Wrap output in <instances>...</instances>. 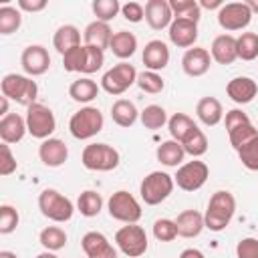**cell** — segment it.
I'll return each instance as SVG.
<instances>
[{
    "label": "cell",
    "instance_id": "1",
    "mask_svg": "<svg viewBox=\"0 0 258 258\" xmlns=\"http://www.w3.org/2000/svg\"><path fill=\"white\" fill-rule=\"evenodd\" d=\"M236 214V198L228 189H218L212 194L208 202V210L204 214L206 228L210 232H222L230 226L232 218Z\"/></svg>",
    "mask_w": 258,
    "mask_h": 258
},
{
    "label": "cell",
    "instance_id": "2",
    "mask_svg": "<svg viewBox=\"0 0 258 258\" xmlns=\"http://www.w3.org/2000/svg\"><path fill=\"white\" fill-rule=\"evenodd\" d=\"M0 89L4 97L24 107H30L32 103H36V97H38V85L28 75H16V73L4 75V79L0 81Z\"/></svg>",
    "mask_w": 258,
    "mask_h": 258
},
{
    "label": "cell",
    "instance_id": "3",
    "mask_svg": "<svg viewBox=\"0 0 258 258\" xmlns=\"http://www.w3.org/2000/svg\"><path fill=\"white\" fill-rule=\"evenodd\" d=\"M38 210L44 218L56 222V224H64L73 218L75 214V204L62 196L58 189H52V187H46L40 191L38 196Z\"/></svg>",
    "mask_w": 258,
    "mask_h": 258
},
{
    "label": "cell",
    "instance_id": "4",
    "mask_svg": "<svg viewBox=\"0 0 258 258\" xmlns=\"http://www.w3.org/2000/svg\"><path fill=\"white\" fill-rule=\"evenodd\" d=\"M173 175L167 171H151L139 183V196L147 206H157L165 202L173 191Z\"/></svg>",
    "mask_w": 258,
    "mask_h": 258
},
{
    "label": "cell",
    "instance_id": "5",
    "mask_svg": "<svg viewBox=\"0 0 258 258\" xmlns=\"http://www.w3.org/2000/svg\"><path fill=\"white\" fill-rule=\"evenodd\" d=\"M119 161V151L109 143H89L81 153V163L89 171H113Z\"/></svg>",
    "mask_w": 258,
    "mask_h": 258
},
{
    "label": "cell",
    "instance_id": "6",
    "mask_svg": "<svg viewBox=\"0 0 258 258\" xmlns=\"http://www.w3.org/2000/svg\"><path fill=\"white\" fill-rule=\"evenodd\" d=\"M103 125H105L103 113L97 107L87 105V107L79 109L77 113H73V117L69 121V131H71V135L75 139L85 141V139H91L97 133H101Z\"/></svg>",
    "mask_w": 258,
    "mask_h": 258
},
{
    "label": "cell",
    "instance_id": "7",
    "mask_svg": "<svg viewBox=\"0 0 258 258\" xmlns=\"http://www.w3.org/2000/svg\"><path fill=\"white\" fill-rule=\"evenodd\" d=\"M107 212L113 220L123 222V224H137L143 214L141 204L135 200L133 194L125 189H117L111 194V198L107 200Z\"/></svg>",
    "mask_w": 258,
    "mask_h": 258
},
{
    "label": "cell",
    "instance_id": "8",
    "mask_svg": "<svg viewBox=\"0 0 258 258\" xmlns=\"http://www.w3.org/2000/svg\"><path fill=\"white\" fill-rule=\"evenodd\" d=\"M115 244L125 256L139 258L147 252L149 240H147L145 228H141L139 224H125L115 232Z\"/></svg>",
    "mask_w": 258,
    "mask_h": 258
},
{
    "label": "cell",
    "instance_id": "9",
    "mask_svg": "<svg viewBox=\"0 0 258 258\" xmlns=\"http://www.w3.org/2000/svg\"><path fill=\"white\" fill-rule=\"evenodd\" d=\"M137 83V71L133 64L121 60L115 67H111L107 73H103L101 77V89L109 95H123L129 87H133Z\"/></svg>",
    "mask_w": 258,
    "mask_h": 258
},
{
    "label": "cell",
    "instance_id": "10",
    "mask_svg": "<svg viewBox=\"0 0 258 258\" xmlns=\"http://www.w3.org/2000/svg\"><path fill=\"white\" fill-rule=\"evenodd\" d=\"M26 129L34 139H48L54 129H56V119L54 113L42 105V103H32L30 107H26Z\"/></svg>",
    "mask_w": 258,
    "mask_h": 258
},
{
    "label": "cell",
    "instance_id": "11",
    "mask_svg": "<svg viewBox=\"0 0 258 258\" xmlns=\"http://www.w3.org/2000/svg\"><path fill=\"white\" fill-rule=\"evenodd\" d=\"M208 177H210V167L204 161L194 159V161H187V163L177 167L173 181L183 191H198L200 187H204Z\"/></svg>",
    "mask_w": 258,
    "mask_h": 258
},
{
    "label": "cell",
    "instance_id": "12",
    "mask_svg": "<svg viewBox=\"0 0 258 258\" xmlns=\"http://www.w3.org/2000/svg\"><path fill=\"white\" fill-rule=\"evenodd\" d=\"M252 12L246 2H226L218 10V24L230 34L236 30H244L252 22Z\"/></svg>",
    "mask_w": 258,
    "mask_h": 258
},
{
    "label": "cell",
    "instance_id": "13",
    "mask_svg": "<svg viewBox=\"0 0 258 258\" xmlns=\"http://www.w3.org/2000/svg\"><path fill=\"white\" fill-rule=\"evenodd\" d=\"M20 67L28 77H40L50 69V54L42 44H28L20 54Z\"/></svg>",
    "mask_w": 258,
    "mask_h": 258
},
{
    "label": "cell",
    "instance_id": "14",
    "mask_svg": "<svg viewBox=\"0 0 258 258\" xmlns=\"http://www.w3.org/2000/svg\"><path fill=\"white\" fill-rule=\"evenodd\" d=\"M81 248L87 258H117V250L103 232L91 230L81 238Z\"/></svg>",
    "mask_w": 258,
    "mask_h": 258
},
{
    "label": "cell",
    "instance_id": "15",
    "mask_svg": "<svg viewBox=\"0 0 258 258\" xmlns=\"http://www.w3.org/2000/svg\"><path fill=\"white\" fill-rule=\"evenodd\" d=\"M212 67V54L208 48L191 46L181 56V69L187 77H204Z\"/></svg>",
    "mask_w": 258,
    "mask_h": 258
},
{
    "label": "cell",
    "instance_id": "16",
    "mask_svg": "<svg viewBox=\"0 0 258 258\" xmlns=\"http://www.w3.org/2000/svg\"><path fill=\"white\" fill-rule=\"evenodd\" d=\"M167 36L177 48H191L198 40V22L187 18H173L167 28Z\"/></svg>",
    "mask_w": 258,
    "mask_h": 258
},
{
    "label": "cell",
    "instance_id": "17",
    "mask_svg": "<svg viewBox=\"0 0 258 258\" xmlns=\"http://www.w3.org/2000/svg\"><path fill=\"white\" fill-rule=\"evenodd\" d=\"M145 22L151 30L169 28L173 22V12L169 8V0H147L145 2Z\"/></svg>",
    "mask_w": 258,
    "mask_h": 258
},
{
    "label": "cell",
    "instance_id": "18",
    "mask_svg": "<svg viewBox=\"0 0 258 258\" xmlns=\"http://www.w3.org/2000/svg\"><path fill=\"white\" fill-rule=\"evenodd\" d=\"M226 93L236 105H248L258 95V83L252 77H234L228 81Z\"/></svg>",
    "mask_w": 258,
    "mask_h": 258
},
{
    "label": "cell",
    "instance_id": "19",
    "mask_svg": "<svg viewBox=\"0 0 258 258\" xmlns=\"http://www.w3.org/2000/svg\"><path fill=\"white\" fill-rule=\"evenodd\" d=\"M38 157L46 167H60L69 159V147L62 139L48 137L38 145Z\"/></svg>",
    "mask_w": 258,
    "mask_h": 258
},
{
    "label": "cell",
    "instance_id": "20",
    "mask_svg": "<svg viewBox=\"0 0 258 258\" xmlns=\"http://www.w3.org/2000/svg\"><path fill=\"white\" fill-rule=\"evenodd\" d=\"M141 60L145 64L147 71H163L167 64H169V48L163 40L155 38V40H149L143 48V54H141Z\"/></svg>",
    "mask_w": 258,
    "mask_h": 258
},
{
    "label": "cell",
    "instance_id": "21",
    "mask_svg": "<svg viewBox=\"0 0 258 258\" xmlns=\"http://www.w3.org/2000/svg\"><path fill=\"white\" fill-rule=\"evenodd\" d=\"M210 54L212 60H216L218 64H232L238 58V48H236V36L234 34H218L212 40L210 46Z\"/></svg>",
    "mask_w": 258,
    "mask_h": 258
},
{
    "label": "cell",
    "instance_id": "22",
    "mask_svg": "<svg viewBox=\"0 0 258 258\" xmlns=\"http://www.w3.org/2000/svg\"><path fill=\"white\" fill-rule=\"evenodd\" d=\"M28 133L26 129V119L20 117L18 113H8L6 117L0 119V139L2 143H18L22 141V137Z\"/></svg>",
    "mask_w": 258,
    "mask_h": 258
},
{
    "label": "cell",
    "instance_id": "23",
    "mask_svg": "<svg viewBox=\"0 0 258 258\" xmlns=\"http://www.w3.org/2000/svg\"><path fill=\"white\" fill-rule=\"evenodd\" d=\"M111 38H113V30L107 22H101V20H93L85 26L83 30V40L87 46H95V48H109L111 44Z\"/></svg>",
    "mask_w": 258,
    "mask_h": 258
},
{
    "label": "cell",
    "instance_id": "24",
    "mask_svg": "<svg viewBox=\"0 0 258 258\" xmlns=\"http://www.w3.org/2000/svg\"><path fill=\"white\" fill-rule=\"evenodd\" d=\"M175 226H177V236H181V238H196L206 228L204 214H200L198 210H183L181 214H177Z\"/></svg>",
    "mask_w": 258,
    "mask_h": 258
},
{
    "label": "cell",
    "instance_id": "25",
    "mask_svg": "<svg viewBox=\"0 0 258 258\" xmlns=\"http://www.w3.org/2000/svg\"><path fill=\"white\" fill-rule=\"evenodd\" d=\"M196 115L206 127H214L224 119V107L216 97H202L196 105Z\"/></svg>",
    "mask_w": 258,
    "mask_h": 258
},
{
    "label": "cell",
    "instance_id": "26",
    "mask_svg": "<svg viewBox=\"0 0 258 258\" xmlns=\"http://www.w3.org/2000/svg\"><path fill=\"white\" fill-rule=\"evenodd\" d=\"M111 119H113L115 125H119L123 129H129L139 119V111H137V107H135L133 101H129V99H117L111 105Z\"/></svg>",
    "mask_w": 258,
    "mask_h": 258
},
{
    "label": "cell",
    "instance_id": "27",
    "mask_svg": "<svg viewBox=\"0 0 258 258\" xmlns=\"http://www.w3.org/2000/svg\"><path fill=\"white\" fill-rule=\"evenodd\" d=\"M109 50L121 60L131 58L135 54V50H137V36L133 32H129V30H117V32H113Z\"/></svg>",
    "mask_w": 258,
    "mask_h": 258
},
{
    "label": "cell",
    "instance_id": "28",
    "mask_svg": "<svg viewBox=\"0 0 258 258\" xmlns=\"http://www.w3.org/2000/svg\"><path fill=\"white\" fill-rule=\"evenodd\" d=\"M155 157L161 165L165 167H179L183 165V157H185V151L181 147V143L173 141V139H167L163 143L157 145L155 149Z\"/></svg>",
    "mask_w": 258,
    "mask_h": 258
},
{
    "label": "cell",
    "instance_id": "29",
    "mask_svg": "<svg viewBox=\"0 0 258 258\" xmlns=\"http://www.w3.org/2000/svg\"><path fill=\"white\" fill-rule=\"evenodd\" d=\"M81 44V30L75 24H62L56 28L52 36V46L56 48L58 54H64L67 50L75 48Z\"/></svg>",
    "mask_w": 258,
    "mask_h": 258
},
{
    "label": "cell",
    "instance_id": "30",
    "mask_svg": "<svg viewBox=\"0 0 258 258\" xmlns=\"http://www.w3.org/2000/svg\"><path fill=\"white\" fill-rule=\"evenodd\" d=\"M99 89H101V87H99L93 79L81 77V79H77V81L71 83V87H69V97H71L73 101H77V103H91L93 99H97Z\"/></svg>",
    "mask_w": 258,
    "mask_h": 258
},
{
    "label": "cell",
    "instance_id": "31",
    "mask_svg": "<svg viewBox=\"0 0 258 258\" xmlns=\"http://www.w3.org/2000/svg\"><path fill=\"white\" fill-rule=\"evenodd\" d=\"M67 240H69V236H67V232H64L60 226H46V228H42L40 234H38L40 246H42L44 250H48V252H58V250H62V248L67 246Z\"/></svg>",
    "mask_w": 258,
    "mask_h": 258
},
{
    "label": "cell",
    "instance_id": "32",
    "mask_svg": "<svg viewBox=\"0 0 258 258\" xmlns=\"http://www.w3.org/2000/svg\"><path fill=\"white\" fill-rule=\"evenodd\" d=\"M198 125L194 123V119L185 113H173L169 119H167V129H169V135L173 141L181 143Z\"/></svg>",
    "mask_w": 258,
    "mask_h": 258
},
{
    "label": "cell",
    "instance_id": "33",
    "mask_svg": "<svg viewBox=\"0 0 258 258\" xmlns=\"http://www.w3.org/2000/svg\"><path fill=\"white\" fill-rule=\"evenodd\" d=\"M77 210H79L81 216H85V218H95V216H99L101 210H103V198H101V194L95 191V189H85V191H81V196H79V200H77Z\"/></svg>",
    "mask_w": 258,
    "mask_h": 258
},
{
    "label": "cell",
    "instance_id": "34",
    "mask_svg": "<svg viewBox=\"0 0 258 258\" xmlns=\"http://www.w3.org/2000/svg\"><path fill=\"white\" fill-rule=\"evenodd\" d=\"M181 147H183L185 155H191L194 159H198V157H202V155L208 151V137H206V133H204L200 127H196V129L181 141Z\"/></svg>",
    "mask_w": 258,
    "mask_h": 258
},
{
    "label": "cell",
    "instance_id": "35",
    "mask_svg": "<svg viewBox=\"0 0 258 258\" xmlns=\"http://www.w3.org/2000/svg\"><path fill=\"white\" fill-rule=\"evenodd\" d=\"M139 119H141V123H143L145 129L157 131V129H161L167 123V113H165V109L161 105H147L139 113Z\"/></svg>",
    "mask_w": 258,
    "mask_h": 258
},
{
    "label": "cell",
    "instance_id": "36",
    "mask_svg": "<svg viewBox=\"0 0 258 258\" xmlns=\"http://www.w3.org/2000/svg\"><path fill=\"white\" fill-rule=\"evenodd\" d=\"M22 24V12L16 6H2L0 8V34L8 36L16 32Z\"/></svg>",
    "mask_w": 258,
    "mask_h": 258
},
{
    "label": "cell",
    "instance_id": "37",
    "mask_svg": "<svg viewBox=\"0 0 258 258\" xmlns=\"http://www.w3.org/2000/svg\"><path fill=\"white\" fill-rule=\"evenodd\" d=\"M236 48H238V58H242V60L258 58V34L242 32L240 36H236Z\"/></svg>",
    "mask_w": 258,
    "mask_h": 258
},
{
    "label": "cell",
    "instance_id": "38",
    "mask_svg": "<svg viewBox=\"0 0 258 258\" xmlns=\"http://www.w3.org/2000/svg\"><path fill=\"white\" fill-rule=\"evenodd\" d=\"M169 8L173 12V18H187V20L200 22L202 8L196 0H169Z\"/></svg>",
    "mask_w": 258,
    "mask_h": 258
},
{
    "label": "cell",
    "instance_id": "39",
    "mask_svg": "<svg viewBox=\"0 0 258 258\" xmlns=\"http://www.w3.org/2000/svg\"><path fill=\"white\" fill-rule=\"evenodd\" d=\"M85 60H87V46L79 44L62 54V67L67 73H83L85 71Z\"/></svg>",
    "mask_w": 258,
    "mask_h": 258
},
{
    "label": "cell",
    "instance_id": "40",
    "mask_svg": "<svg viewBox=\"0 0 258 258\" xmlns=\"http://www.w3.org/2000/svg\"><path fill=\"white\" fill-rule=\"evenodd\" d=\"M228 137H230L232 147L238 151V149L244 147L248 141H252L254 137H258V129L252 125V121H248V123H242V125L230 129V131H228Z\"/></svg>",
    "mask_w": 258,
    "mask_h": 258
},
{
    "label": "cell",
    "instance_id": "41",
    "mask_svg": "<svg viewBox=\"0 0 258 258\" xmlns=\"http://www.w3.org/2000/svg\"><path fill=\"white\" fill-rule=\"evenodd\" d=\"M91 10L97 16V20L109 24L121 12V4H119V0H93Z\"/></svg>",
    "mask_w": 258,
    "mask_h": 258
},
{
    "label": "cell",
    "instance_id": "42",
    "mask_svg": "<svg viewBox=\"0 0 258 258\" xmlns=\"http://www.w3.org/2000/svg\"><path fill=\"white\" fill-rule=\"evenodd\" d=\"M143 93H149V95H157L163 91L165 87V81L161 79L159 73H153V71H143L137 75V83H135Z\"/></svg>",
    "mask_w": 258,
    "mask_h": 258
},
{
    "label": "cell",
    "instance_id": "43",
    "mask_svg": "<svg viewBox=\"0 0 258 258\" xmlns=\"http://www.w3.org/2000/svg\"><path fill=\"white\" fill-rule=\"evenodd\" d=\"M153 236L155 240L159 242H171L177 238V226H175V220H169V218H157L153 222Z\"/></svg>",
    "mask_w": 258,
    "mask_h": 258
},
{
    "label": "cell",
    "instance_id": "44",
    "mask_svg": "<svg viewBox=\"0 0 258 258\" xmlns=\"http://www.w3.org/2000/svg\"><path fill=\"white\" fill-rule=\"evenodd\" d=\"M236 153H238V157H240V161H242V165L246 169L258 171V137H254L252 141H248Z\"/></svg>",
    "mask_w": 258,
    "mask_h": 258
},
{
    "label": "cell",
    "instance_id": "45",
    "mask_svg": "<svg viewBox=\"0 0 258 258\" xmlns=\"http://www.w3.org/2000/svg\"><path fill=\"white\" fill-rule=\"evenodd\" d=\"M18 222H20V216H18L16 208L10 204H2L0 206V234H4V236L12 234L18 226Z\"/></svg>",
    "mask_w": 258,
    "mask_h": 258
},
{
    "label": "cell",
    "instance_id": "46",
    "mask_svg": "<svg viewBox=\"0 0 258 258\" xmlns=\"http://www.w3.org/2000/svg\"><path fill=\"white\" fill-rule=\"evenodd\" d=\"M87 46V44H85ZM105 62V50L95 48V46H87V60H85V71L83 75H93L97 73Z\"/></svg>",
    "mask_w": 258,
    "mask_h": 258
},
{
    "label": "cell",
    "instance_id": "47",
    "mask_svg": "<svg viewBox=\"0 0 258 258\" xmlns=\"http://www.w3.org/2000/svg\"><path fill=\"white\" fill-rule=\"evenodd\" d=\"M16 171V157L8 143L0 145V175H10Z\"/></svg>",
    "mask_w": 258,
    "mask_h": 258
},
{
    "label": "cell",
    "instance_id": "48",
    "mask_svg": "<svg viewBox=\"0 0 258 258\" xmlns=\"http://www.w3.org/2000/svg\"><path fill=\"white\" fill-rule=\"evenodd\" d=\"M236 258H258V240L248 236L236 244Z\"/></svg>",
    "mask_w": 258,
    "mask_h": 258
},
{
    "label": "cell",
    "instance_id": "49",
    "mask_svg": "<svg viewBox=\"0 0 258 258\" xmlns=\"http://www.w3.org/2000/svg\"><path fill=\"white\" fill-rule=\"evenodd\" d=\"M121 14L125 20L137 24L145 18V6H141L139 2H125V4H121Z\"/></svg>",
    "mask_w": 258,
    "mask_h": 258
},
{
    "label": "cell",
    "instance_id": "50",
    "mask_svg": "<svg viewBox=\"0 0 258 258\" xmlns=\"http://www.w3.org/2000/svg\"><path fill=\"white\" fill-rule=\"evenodd\" d=\"M250 121V117L242 111V109H230V111H226V131H230V129H234V127H238V125H242V123H248Z\"/></svg>",
    "mask_w": 258,
    "mask_h": 258
},
{
    "label": "cell",
    "instance_id": "51",
    "mask_svg": "<svg viewBox=\"0 0 258 258\" xmlns=\"http://www.w3.org/2000/svg\"><path fill=\"white\" fill-rule=\"evenodd\" d=\"M18 8L24 12H40L46 8V0H18Z\"/></svg>",
    "mask_w": 258,
    "mask_h": 258
},
{
    "label": "cell",
    "instance_id": "52",
    "mask_svg": "<svg viewBox=\"0 0 258 258\" xmlns=\"http://www.w3.org/2000/svg\"><path fill=\"white\" fill-rule=\"evenodd\" d=\"M198 4H200V8H206V10H216V8L220 10L224 6L222 0H200Z\"/></svg>",
    "mask_w": 258,
    "mask_h": 258
},
{
    "label": "cell",
    "instance_id": "53",
    "mask_svg": "<svg viewBox=\"0 0 258 258\" xmlns=\"http://www.w3.org/2000/svg\"><path fill=\"white\" fill-rule=\"evenodd\" d=\"M179 258H206V256H204V252L198 250V248H185V250H181Z\"/></svg>",
    "mask_w": 258,
    "mask_h": 258
},
{
    "label": "cell",
    "instance_id": "54",
    "mask_svg": "<svg viewBox=\"0 0 258 258\" xmlns=\"http://www.w3.org/2000/svg\"><path fill=\"white\" fill-rule=\"evenodd\" d=\"M8 101H10L8 97H4V95L0 97V115H2V117L8 115Z\"/></svg>",
    "mask_w": 258,
    "mask_h": 258
},
{
    "label": "cell",
    "instance_id": "55",
    "mask_svg": "<svg viewBox=\"0 0 258 258\" xmlns=\"http://www.w3.org/2000/svg\"><path fill=\"white\" fill-rule=\"evenodd\" d=\"M246 4H248L252 14H258V0H246Z\"/></svg>",
    "mask_w": 258,
    "mask_h": 258
},
{
    "label": "cell",
    "instance_id": "56",
    "mask_svg": "<svg viewBox=\"0 0 258 258\" xmlns=\"http://www.w3.org/2000/svg\"><path fill=\"white\" fill-rule=\"evenodd\" d=\"M36 258H58V256H56L54 252H48V250H44V252H40Z\"/></svg>",
    "mask_w": 258,
    "mask_h": 258
},
{
    "label": "cell",
    "instance_id": "57",
    "mask_svg": "<svg viewBox=\"0 0 258 258\" xmlns=\"http://www.w3.org/2000/svg\"><path fill=\"white\" fill-rule=\"evenodd\" d=\"M0 258H18L14 252H10V250H2L0 252Z\"/></svg>",
    "mask_w": 258,
    "mask_h": 258
}]
</instances>
